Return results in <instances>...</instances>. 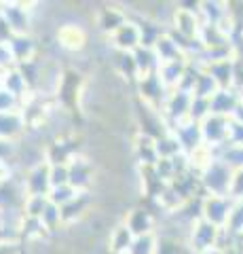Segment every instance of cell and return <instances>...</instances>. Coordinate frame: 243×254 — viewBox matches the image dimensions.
Instances as JSON below:
<instances>
[{"label": "cell", "instance_id": "cell-1", "mask_svg": "<svg viewBox=\"0 0 243 254\" xmlns=\"http://www.w3.org/2000/svg\"><path fill=\"white\" fill-rule=\"evenodd\" d=\"M216 233H218V227H214L207 220H199L197 229L193 227V250L205 252L209 248H214L216 246Z\"/></svg>", "mask_w": 243, "mask_h": 254}]
</instances>
